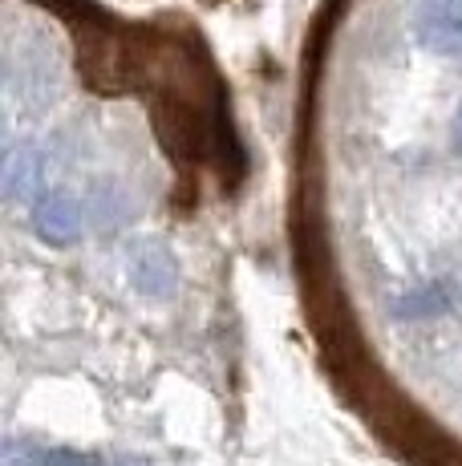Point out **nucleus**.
I'll return each mask as SVG.
<instances>
[{
    "label": "nucleus",
    "instance_id": "nucleus-1",
    "mask_svg": "<svg viewBox=\"0 0 462 466\" xmlns=\"http://www.w3.org/2000/svg\"><path fill=\"white\" fill-rule=\"evenodd\" d=\"M126 276H130V289L146 300H171L179 292V259L166 244H135L126 252Z\"/></svg>",
    "mask_w": 462,
    "mask_h": 466
},
{
    "label": "nucleus",
    "instance_id": "nucleus-2",
    "mask_svg": "<svg viewBox=\"0 0 462 466\" xmlns=\"http://www.w3.org/2000/svg\"><path fill=\"white\" fill-rule=\"evenodd\" d=\"M414 37L442 57L462 61V5L458 0H417L414 8Z\"/></svg>",
    "mask_w": 462,
    "mask_h": 466
},
{
    "label": "nucleus",
    "instance_id": "nucleus-3",
    "mask_svg": "<svg viewBox=\"0 0 462 466\" xmlns=\"http://www.w3.org/2000/svg\"><path fill=\"white\" fill-rule=\"evenodd\" d=\"M29 211H33L29 223H33V231H37V239H45L53 248L77 244L85 231V208L74 199V195L45 191Z\"/></svg>",
    "mask_w": 462,
    "mask_h": 466
},
{
    "label": "nucleus",
    "instance_id": "nucleus-4",
    "mask_svg": "<svg viewBox=\"0 0 462 466\" xmlns=\"http://www.w3.org/2000/svg\"><path fill=\"white\" fill-rule=\"evenodd\" d=\"M450 300H455V292L442 280H422V284H410V289L397 292V297L389 300V309H394L397 320H434L450 309Z\"/></svg>",
    "mask_w": 462,
    "mask_h": 466
},
{
    "label": "nucleus",
    "instance_id": "nucleus-5",
    "mask_svg": "<svg viewBox=\"0 0 462 466\" xmlns=\"http://www.w3.org/2000/svg\"><path fill=\"white\" fill-rule=\"evenodd\" d=\"M41 170H45V155L33 147H13L5 158V191L8 199H21V195H29V203H37L41 195Z\"/></svg>",
    "mask_w": 462,
    "mask_h": 466
},
{
    "label": "nucleus",
    "instance_id": "nucleus-6",
    "mask_svg": "<svg viewBox=\"0 0 462 466\" xmlns=\"http://www.w3.org/2000/svg\"><path fill=\"white\" fill-rule=\"evenodd\" d=\"M130 215V199L122 195V187L114 183V178H105V183H97L94 191V219L102 231H114L118 223H126Z\"/></svg>",
    "mask_w": 462,
    "mask_h": 466
},
{
    "label": "nucleus",
    "instance_id": "nucleus-7",
    "mask_svg": "<svg viewBox=\"0 0 462 466\" xmlns=\"http://www.w3.org/2000/svg\"><path fill=\"white\" fill-rule=\"evenodd\" d=\"M29 466H105L90 459V454H77V451H29L25 454Z\"/></svg>",
    "mask_w": 462,
    "mask_h": 466
},
{
    "label": "nucleus",
    "instance_id": "nucleus-8",
    "mask_svg": "<svg viewBox=\"0 0 462 466\" xmlns=\"http://www.w3.org/2000/svg\"><path fill=\"white\" fill-rule=\"evenodd\" d=\"M455 147H462V110H458V118H455Z\"/></svg>",
    "mask_w": 462,
    "mask_h": 466
}]
</instances>
